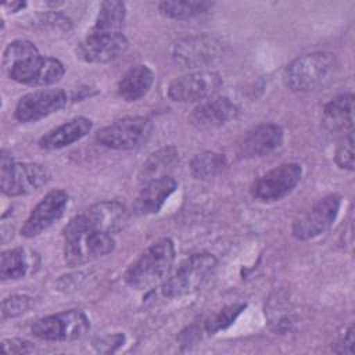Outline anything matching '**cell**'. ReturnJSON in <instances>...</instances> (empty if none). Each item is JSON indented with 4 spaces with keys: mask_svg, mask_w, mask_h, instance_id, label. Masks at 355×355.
Here are the masks:
<instances>
[{
    "mask_svg": "<svg viewBox=\"0 0 355 355\" xmlns=\"http://www.w3.org/2000/svg\"><path fill=\"white\" fill-rule=\"evenodd\" d=\"M126 7L122 1L108 0L103 1L92 32L98 33H118L123 26Z\"/></svg>",
    "mask_w": 355,
    "mask_h": 355,
    "instance_id": "23",
    "label": "cell"
},
{
    "mask_svg": "<svg viewBox=\"0 0 355 355\" xmlns=\"http://www.w3.org/2000/svg\"><path fill=\"white\" fill-rule=\"evenodd\" d=\"M90 329L87 316L79 309H69L37 319L31 330L32 334L47 341H75L82 338Z\"/></svg>",
    "mask_w": 355,
    "mask_h": 355,
    "instance_id": "9",
    "label": "cell"
},
{
    "mask_svg": "<svg viewBox=\"0 0 355 355\" xmlns=\"http://www.w3.org/2000/svg\"><path fill=\"white\" fill-rule=\"evenodd\" d=\"M283 143V129L275 123L258 125L247 130L237 143V154L241 158L263 157L275 151Z\"/></svg>",
    "mask_w": 355,
    "mask_h": 355,
    "instance_id": "16",
    "label": "cell"
},
{
    "mask_svg": "<svg viewBox=\"0 0 355 355\" xmlns=\"http://www.w3.org/2000/svg\"><path fill=\"white\" fill-rule=\"evenodd\" d=\"M3 67L12 80L28 86L53 85L65 72L57 58L40 55L36 46L25 39L14 40L6 47Z\"/></svg>",
    "mask_w": 355,
    "mask_h": 355,
    "instance_id": "1",
    "label": "cell"
},
{
    "mask_svg": "<svg viewBox=\"0 0 355 355\" xmlns=\"http://www.w3.org/2000/svg\"><path fill=\"white\" fill-rule=\"evenodd\" d=\"M33 304V300L29 295L15 294L7 297L1 304V313L3 318H15L25 313Z\"/></svg>",
    "mask_w": 355,
    "mask_h": 355,
    "instance_id": "29",
    "label": "cell"
},
{
    "mask_svg": "<svg viewBox=\"0 0 355 355\" xmlns=\"http://www.w3.org/2000/svg\"><path fill=\"white\" fill-rule=\"evenodd\" d=\"M214 6L205 0H168L158 6L159 12L171 19H189L207 12Z\"/></svg>",
    "mask_w": 355,
    "mask_h": 355,
    "instance_id": "24",
    "label": "cell"
},
{
    "mask_svg": "<svg viewBox=\"0 0 355 355\" xmlns=\"http://www.w3.org/2000/svg\"><path fill=\"white\" fill-rule=\"evenodd\" d=\"M322 123L331 132L351 130L354 125V94L343 93L331 98L323 107Z\"/></svg>",
    "mask_w": 355,
    "mask_h": 355,
    "instance_id": "21",
    "label": "cell"
},
{
    "mask_svg": "<svg viewBox=\"0 0 355 355\" xmlns=\"http://www.w3.org/2000/svg\"><path fill=\"white\" fill-rule=\"evenodd\" d=\"M68 205V194L61 189L49 191L40 202L32 209L31 215L25 220L21 234L32 239L47 230L54 222H57Z\"/></svg>",
    "mask_w": 355,
    "mask_h": 355,
    "instance_id": "15",
    "label": "cell"
},
{
    "mask_svg": "<svg viewBox=\"0 0 355 355\" xmlns=\"http://www.w3.org/2000/svg\"><path fill=\"white\" fill-rule=\"evenodd\" d=\"M175 261V245L169 239H161L151 244L129 266L125 282L136 290H147L162 283Z\"/></svg>",
    "mask_w": 355,
    "mask_h": 355,
    "instance_id": "2",
    "label": "cell"
},
{
    "mask_svg": "<svg viewBox=\"0 0 355 355\" xmlns=\"http://www.w3.org/2000/svg\"><path fill=\"white\" fill-rule=\"evenodd\" d=\"M336 69L334 54L315 51L291 61L283 72V82L293 92H311L326 86L333 79Z\"/></svg>",
    "mask_w": 355,
    "mask_h": 355,
    "instance_id": "3",
    "label": "cell"
},
{
    "mask_svg": "<svg viewBox=\"0 0 355 355\" xmlns=\"http://www.w3.org/2000/svg\"><path fill=\"white\" fill-rule=\"evenodd\" d=\"M216 263V258L209 252L190 255L162 282V294L168 298H175L197 291L212 275Z\"/></svg>",
    "mask_w": 355,
    "mask_h": 355,
    "instance_id": "5",
    "label": "cell"
},
{
    "mask_svg": "<svg viewBox=\"0 0 355 355\" xmlns=\"http://www.w3.org/2000/svg\"><path fill=\"white\" fill-rule=\"evenodd\" d=\"M65 240L64 259L69 266L86 263L110 254L115 247L111 233L85 229L71 220L62 230Z\"/></svg>",
    "mask_w": 355,
    "mask_h": 355,
    "instance_id": "4",
    "label": "cell"
},
{
    "mask_svg": "<svg viewBox=\"0 0 355 355\" xmlns=\"http://www.w3.org/2000/svg\"><path fill=\"white\" fill-rule=\"evenodd\" d=\"M336 164L348 171H354V133L349 130L344 137V141L336 151Z\"/></svg>",
    "mask_w": 355,
    "mask_h": 355,
    "instance_id": "30",
    "label": "cell"
},
{
    "mask_svg": "<svg viewBox=\"0 0 355 355\" xmlns=\"http://www.w3.org/2000/svg\"><path fill=\"white\" fill-rule=\"evenodd\" d=\"M222 86V78L212 71H194L173 79L168 96L178 103H197L211 98Z\"/></svg>",
    "mask_w": 355,
    "mask_h": 355,
    "instance_id": "12",
    "label": "cell"
},
{
    "mask_svg": "<svg viewBox=\"0 0 355 355\" xmlns=\"http://www.w3.org/2000/svg\"><path fill=\"white\" fill-rule=\"evenodd\" d=\"M354 326H349V329L338 340V348H336L334 351L338 354H354Z\"/></svg>",
    "mask_w": 355,
    "mask_h": 355,
    "instance_id": "32",
    "label": "cell"
},
{
    "mask_svg": "<svg viewBox=\"0 0 355 355\" xmlns=\"http://www.w3.org/2000/svg\"><path fill=\"white\" fill-rule=\"evenodd\" d=\"M31 257L21 247L4 251L0 258L1 280H15L24 277L31 269Z\"/></svg>",
    "mask_w": 355,
    "mask_h": 355,
    "instance_id": "25",
    "label": "cell"
},
{
    "mask_svg": "<svg viewBox=\"0 0 355 355\" xmlns=\"http://www.w3.org/2000/svg\"><path fill=\"white\" fill-rule=\"evenodd\" d=\"M244 308H245V304H243V302L225 306L223 309H220L218 313H215L205 322L207 333L215 334V333L229 327L237 319V316L244 311Z\"/></svg>",
    "mask_w": 355,
    "mask_h": 355,
    "instance_id": "28",
    "label": "cell"
},
{
    "mask_svg": "<svg viewBox=\"0 0 355 355\" xmlns=\"http://www.w3.org/2000/svg\"><path fill=\"white\" fill-rule=\"evenodd\" d=\"M125 215V207L118 201L97 202L71 219L76 226L112 233L115 232Z\"/></svg>",
    "mask_w": 355,
    "mask_h": 355,
    "instance_id": "18",
    "label": "cell"
},
{
    "mask_svg": "<svg viewBox=\"0 0 355 355\" xmlns=\"http://www.w3.org/2000/svg\"><path fill=\"white\" fill-rule=\"evenodd\" d=\"M129 43L121 33L90 32L76 47V55L89 64H107L122 55Z\"/></svg>",
    "mask_w": 355,
    "mask_h": 355,
    "instance_id": "13",
    "label": "cell"
},
{
    "mask_svg": "<svg viewBox=\"0 0 355 355\" xmlns=\"http://www.w3.org/2000/svg\"><path fill=\"white\" fill-rule=\"evenodd\" d=\"M68 101L62 89H42L19 98L15 107V118L22 122H36L61 110Z\"/></svg>",
    "mask_w": 355,
    "mask_h": 355,
    "instance_id": "14",
    "label": "cell"
},
{
    "mask_svg": "<svg viewBox=\"0 0 355 355\" xmlns=\"http://www.w3.org/2000/svg\"><path fill=\"white\" fill-rule=\"evenodd\" d=\"M154 72L147 65L132 67L118 83V94L125 101H136L151 89Z\"/></svg>",
    "mask_w": 355,
    "mask_h": 355,
    "instance_id": "22",
    "label": "cell"
},
{
    "mask_svg": "<svg viewBox=\"0 0 355 355\" xmlns=\"http://www.w3.org/2000/svg\"><path fill=\"white\" fill-rule=\"evenodd\" d=\"M301 176L302 168L300 164H282L252 183L251 196L262 202L277 201L298 184Z\"/></svg>",
    "mask_w": 355,
    "mask_h": 355,
    "instance_id": "11",
    "label": "cell"
},
{
    "mask_svg": "<svg viewBox=\"0 0 355 355\" xmlns=\"http://www.w3.org/2000/svg\"><path fill=\"white\" fill-rule=\"evenodd\" d=\"M176 158H178V150L173 146L162 147L158 151L153 153L148 157V159L143 164V168L139 175L140 182L147 183L153 179L165 176V175H162V172L166 168H169L171 165H173Z\"/></svg>",
    "mask_w": 355,
    "mask_h": 355,
    "instance_id": "26",
    "label": "cell"
},
{
    "mask_svg": "<svg viewBox=\"0 0 355 355\" xmlns=\"http://www.w3.org/2000/svg\"><path fill=\"white\" fill-rule=\"evenodd\" d=\"M340 204L341 198L337 194H330L316 201L308 211L294 219L293 236L298 240H309L324 233L334 223Z\"/></svg>",
    "mask_w": 355,
    "mask_h": 355,
    "instance_id": "10",
    "label": "cell"
},
{
    "mask_svg": "<svg viewBox=\"0 0 355 355\" xmlns=\"http://www.w3.org/2000/svg\"><path fill=\"white\" fill-rule=\"evenodd\" d=\"M153 129V122L146 116H126L101 128L96 140L108 148L133 150L150 139Z\"/></svg>",
    "mask_w": 355,
    "mask_h": 355,
    "instance_id": "7",
    "label": "cell"
},
{
    "mask_svg": "<svg viewBox=\"0 0 355 355\" xmlns=\"http://www.w3.org/2000/svg\"><path fill=\"white\" fill-rule=\"evenodd\" d=\"M6 354H29L33 352L35 345L31 341L22 338H7L1 343Z\"/></svg>",
    "mask_w": 355,
    "mask_h": 355,
    "instance_id": "31",
    "label": "cell"
},
{
    "mask_svg": "<svg viewBox=\"0 0 355 355\" xmlns=\"http://www.w3.org/2000/svg\"><path fill=\"white\" fill-rule=\"evenodd\" d=\"M90 119L85 116H76L42 136L39 146L44 150H58L80 140L90 132Z\"/></svg>",
    "mask_w": 355,
    "mask_h": 355,
    "instance_id": "20",
    "label": "cell"
},
{
    "mask_svg": "<svg viewBox=\"0 0 355 355\" xmlns=\"http://www.w3.org/2000/svg\"><path fill=\"white\" fill-rule=\"evenodd\" d=\"M225 44L212 35H194L176 40L171 49L172 60L183 68H202L222 57Z\"/></svg>",
    "mask_w": 355,
    "mask_h": 355,
    "instance_id": "8",
    "label": "cell"
},
{
    "mask_svg": "<svg viewBox=\"0 0 355 355\" xmlns=\"http://www.w3.org/2000/svg\"><path fill=\"white\" fill-rule=\"evenodd\" d=\"M178 183L171 176H161L144 183L135 204L133 211L137 215L157 214L166 198L176 190Z\"/></svg>",
    "mask_w": 355,
    "mask_h": 355,
    "instance_id": "19",
    "label": "cell"
},
{
    "mask_svg": "<svg viewBox=\"0 0 355 355\" xmlns=\"http://www.w3.org/2000/svg\"><path fill=\"white\" fill-rule=\"evenodd\" d=\"M25 6H26V4H25L24 1H11V3L3 4V7H4V8H10L11 12H17V11H19L21 8H24Z\"/></svg>",
    "mask_w": 355,
    "mask_h": 355,
    "instance_id": "33",
    "label": "cell"
},
{
    "mask_svg": "<svg viewBox=\"0 0 355 355\" xmlns=\"http://www.w3.org/2000/svg\"><path fill=\"white\" fill-rule=\"evenodd\" d=\"M237 107L227 97H211L191 111L189 121L200 130H209L226 125L237 116Z\"/></svg>",
    "mask_w": 355,
    "mask_h": 355,
    "instance_id": "17",
    "label": "cell"
},
{
    "mask_svg": "<svg viewBox=\"0 0 355 355\" xmlns=\"http://www.w3.org/2000/svg\"><path fill=\"white\" fill-rule=\"evenodd\" d=\"M50 180L49 169L37 162H14L6 153L0 161V186L7 196L31 194Z\"/></svg>",
    "mask_w": 355,
    "mask_h": 355,
    "instance_id": "6",
    "label": "cell"
},
{
    "mask_svg": "<svg viewBox=\"0 0 355 355\" xmlns=\"http://www.w3.org/2000/svg\"><path fill=\"white\" fill-rule=\"evenodd\" d=\"M226 168L223 154L214 151H202L196 154L190 161V171L196 179H209L219 175Z\"/></svg>",
    "mask_w": 355,
    "mask_h": 355,
    "instance_id": "27",
    "label": "cell"
}]
</instances>
